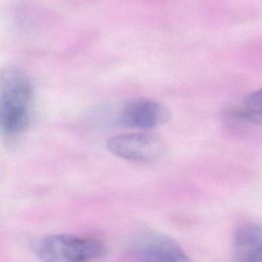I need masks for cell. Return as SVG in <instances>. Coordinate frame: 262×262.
<instances>
[{
	"instance_id": "1",
	"label": "cell",
	"mask_w": 262,
	"mask_h": 262,
	"mask_svg": "<svg viewBox=\"0 0 262 262\" xmlns=\"http://www.w3.org/2000/svg\"><path fill=\"white\" fill-rule=\"evenodd\" d=\"M34 88L29 76L14 66L0 70V130L16 135L30 124Z\"/></svg>"
},
{
	"instance_id": "2",
	"label": "cell",
	"mask_w": 262,
	"mask_h": 262,
	"mask_svg": "<svg viewBox=\"0 0 262 262\" xmlns=\"http://www.w3.org/2000/svg\"><path fill=\"white\" fill-rule=\"evenodd\" d=\"M38 258L50 262H84L102 257L106 248L98 238L74 234H53L34 244Z\"/></svg>"
},
{
	"instance_id": "3",
	"label": "cell",
	"mask_w": 262,
	"mask_h": 262,
	"mask_svg": "<svg viewBox=\"0 0 262 262\" xmlns=\"http://www.w3.org/2000/svg\"><path fill=\"white\" fill-rule=\"evenodd\" d=\"M106 147L119 158L141 163L158 161L166 150L164 140L148 131L113 136L107 139Z\"/></svg>"
},
{
	"instance_id": "4",
	"label": "cell",
	"mask_w": 262,
	"mask_h": 262,
	"mask_svg": "<svg viewBox=\"0 0 262 262\" xmlns=\"http://www.w3.org/2000/svg\"><path fill=\"white\" fill-rule=\"evenodd\" d=\"M170 112L162 103L149 98L128 101L120 114L121 123L137 131H149L169 121Z\"/></svg>"
},
{
	"instance_id": "5",
	"label": "cell",
	"mask_w": 262,
	"mask_h": 262,
	"mask_svg": "<svg viewBox=\"0 0 262 262\" xmlns=\"http://www.w3.org/2000/svg\"><path fill=\"white\" fill-rule=\"evenodd\" d=\"M135 255L145 261H186L189 257L180 245L165 234L147 231L135 237L132 244Z\"/></svg>"
},
{
	"instance_id": "6",
	"label": "cell",
	"mask_w": 262,
	"mask_h": 262,
	"mask_svg": "<svg viewBox=\"0 0 262 262\" xmlns=\"http://www.w3.org/2000/svg\"><path fill=\"white\" fill-rule=\"evenodd\" d=\"M233 255L244 262L262 261V225L244 224L233 234Z\"/></svg>"
},
{
	"instance_id": "7",
	"label": "cell",
	"mask_w": 262,
	"mask_h": 262,
	"mask_svg": "<svg viewBox=\"0 0 262 262\" xmlns=\"http://www.w3.org/2000/svg\"><path fill=\"white\" fill-rule=\"evenodd\" d=\"M244 105L248 112L262 116V89L252 92L245 97Z\"/></svg>"
}]
</instances>
